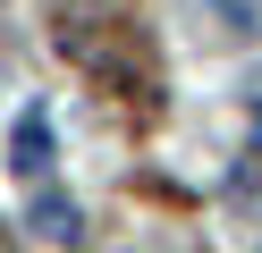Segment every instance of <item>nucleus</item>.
Masks as SVG:
<instances>
[{
  "label": "nucleus",
  "mask_w": 262,
  "mask_h": 253,
  "mask_svg": "<svg viewBox=\"0 0 262 253\" xmlns=\"http://www.w3.org/2000/svg\"><path fill=\"white\" fill-rule=\"evenodd\" d=\"M9 169H17L26 186L51 177V110H42V101H34V110H17V127H9Z\"/></svg>",
  "instance_id": "1"
},
{
  "label": "nucleus",
  "mask_w": 262,
  "mask_h": 253,
  "mask_svg": "<svg viewBox=\"0 0 262 253\" xmlns=\"http://www.w3.org/2000/svg\"><path fill=\"white\" fill-rule=\"evenodd\" d=\"M26 219H34L51 245H76V202H68V194H51V186L34 194V211H26Z\"/></svg>",
  "instance_id": "2"
},
{
  "label": "nucleus",
  "mask_w": 262,
  "mask_h": 253,
  "mask_svg": "<svg viewBox=\"0 0 262 253\" xmlns=\"http://www.w3.org/2000/svg\"><path fill=\"white\" fill-rule=\"evenodd\" d=\"M220 9H228V17H237V26H245V34H254V17H262V0H220Z\"/></svg>",
  "instance_id": "3"
},
{
  "label": "nucleus",
  "mask_w": 262,
  "mask_h": 253,
  "mask_svg": "<svg viewBox=\"0 0 262 253\" xmlns=\"http://www.w3.org/2000/svg\"><path fill=\"white\" fill-rule=\"evenodd\" d=\"M254 144H262V101H254Z\"/></svg>",
  "instance_id": "4"
}]
</instances>
